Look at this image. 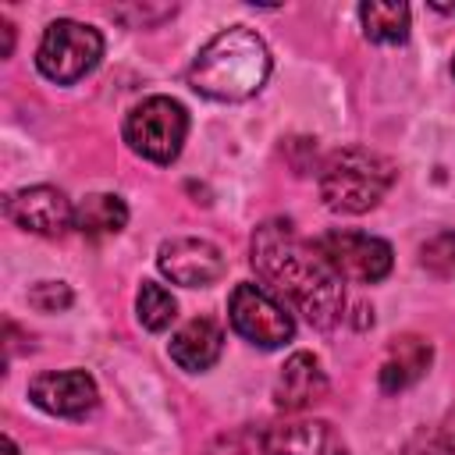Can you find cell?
Returning a JSON list of instances; mask_svg holds the SVG:
<instances>
[{
	"instance_id": "cb8c5ba5",
	"label": "cell",
	"mask_w": 455,
	"mask_h": 455,
	"mask_svg": "<svg viewBox=\"0 0 455 455\" xmlns=\"http://www.w3.org/2000/svg\"><path fill=\"white\" fill-rule=\"evenodd\" d=\"M451 71H455V60H451Z\"/></svg>"
},
{
	"instance_id": "8fae6325",
	"label": "cell",
	"mask_w": 455,
	"mask_h": 455,
	"mask_svg": "<svg viewBox=\"0 0 455 455\" xmlns=\"http://www.w3.org/2000/svg\"><path fill=\"white\" fill-rule=\"evenodd\" d=\"M323 395H327V377H323L320 363L309 352L288 355L284 366H281L277 387H274L277 405L288 409V412H299V409H309L313 402H320Z\"/></svg>"
},
{
	"instance_id": "ac0fdd59",
	"label": "cell",
	"mask_w": 455,
	"mask_h": 455,
	"mask_svg": "<svg viewBox=\"0 0 455 455\" xmlns=\"http://www.w3.org/2000/svg\"><path fill=\"white\" fill-rule=\"evenodd\" d=\"M423 267L434 274H451L455 270V231H441L423 245Z\"/></svg>"
},
{
	"instance_id": "7a4b0ae2",
	"label": "cell",
	"mask_w": 455,
	"mask_h": 455,
	"mask_svg": "<svg viewBox=\"0 0 455 455\" xmlns=\"http://www.w3.org/2000/svg\"><path fill=\"white\" fill-rule=\"evenodd\" d=\"M270 75V53L267 43L252 28H224L217 32L192 60L188 68V85L210 100L235 103L249 100L252 92L263 89Z\"/></svg>"
},
{
	"instance_id": "30bf717a",
	"label": "cell",
	"mask_w": 455,
	"mask_h": 455,
	"mask_svg": "<svg viewBox=\"0 0 455 455\" xmlns=\"http://www.w3.org/2000/svg\"><path fill=\"white\" fill-rule=\"evenodd\" d=\"M28 398L50 416H85L100 395L85 370H50L28 380Z\"/></svg>"
},
{
	"instance_id": "e0dca14e",
	"label": "cell",
	"mask_w": 455,
	"mask_h": 455,
	"mask_svg": "<svg viewBox=\"0 0 455 455\" xmlns=\"http://www.w3.org/2000/svg\"><path fill=\"white\" fill-rule=\"evenodd\" d=\"M135 309H139V323L146 331H164V327H171V320L178 313V302H174V295L164 284L142 281L139 299H135Z\"/></svg>"
},
{
	"instance_id": "9c48e42d",
	"label": "cell",
	"mask_w": 455,
	"mask_h": 455,
	"mask_svg": "<svg viewBox=\"0 0 455 455\" xmlns=\"http://www.w3.org/2000/svg\"><path fill=\"white\" fill-rule=\"evenodd\" d=\"M156 267L164 270V277H171L174 284L185 288H206L213 281H220L224 274V256L213 242L206 238H171L156 249Z\"/></svg>"
},
{
	"instance_id": "4fadbf2b",
	"label": "cell",
	"mask_w": 455,
	"mask_h": 455,
	"mask_svg": "<svg viewBox=\"0 0 455 455\" xmlns=\"http://www.w3.org/2000/svg\"><path fill=\"white\" fill-rule=\"evenodd\" d=\"M220 348H224V331L206 320V316H196L188 320L174 338H171V359L188 370V373H199V370H210L217 359H220Z\"/></svg>"
},
{
	"instance_id": "ffe728a7",
	"label": "cell",
	"mask_w": 455,
	"mask_h": 455,
	"mask_svg": "<svg viewBox=\"0 0 455 455\" xmlns=\"http://www.w3.org/2000/svg\"><path fill=\"white\" fill-rule=\"evenodd\" d=\"M441 441H444V455H455V412L444 419V430H441Z\"/></svg>"
},
{
	"instance_id": "2e32d148",
	"label": "cell",
	"mask_w": 455,
	"mask_h": 455,
	"mask_svg": "<svg viewBox=\"0 0 455 455\" xmlns=\"http://www.w3.org/2000/svg\"><path fill=\"white\" fill-rule=\"evenodd\" d=\"M363 18V32L373 43H405L409 36V7L405 4H384V0H370L359 7Z\"/></svg>"
},
{
	"instance_id": "6da1fadb",
	"label": "cell",
	"mask_w": 455,
	"mask_h": 455,
	"mask_svg": "<svg viewBox=\"0 0 455 455\" xmlns=\"http://www.w3.org/2000/svg\"><path fill=\"white\" fill-rule=\"evenodd\" d=\"M256 274L284 295L313 327H334L345 316V291L316 242H302L288 220H263L252 235Z\"/></svg>"
},
{
	"instance_id": "7c38bea8",
	"label": "cell",
	"mask_w": 455,
	"mask_h": 455,
	"mask_svg": "<svg viewBox=\"0 0 455 455\" xmlns=\"http://www.w3.org/2000/svg\"><path fill=\"white\" fill-rule=\"evenodd\" d=\"M259 455H348L345 444L334 437V430L320 419H306V423H284L274 427L263 444Z\"/></svg>"
},
{
	"instance_id": "ba28073f",
	"label": "cell",
	"mask_w": 455,
	"mask_h": 455,
	"mask_svg": "<svg viewBox=\"0 0 455 455\" xmlns=\"http://www.w3.org/2000/svg\"><path fill=\"white\" fill-rule=\"evenodd\" d=\"M4 213L21 231L46 235V238L75 228V206L68 203V196L60 188H50V185H32V188L11 192L4 199Z\"/></svg>"
},
{
	"instance_id": "d6986e66",
	"label": "cell",
	"mask_w": 455,
	"mask_h": 455,
	"mask_svg": "<svg viewBox=\"0 0 455 455\" xmlns=\"http://www.w3.org/2000/svg\"><path fill=\"white\" fill-rule=\"evenodd\" d=\"M28 306H36L39 313H60L71 306V288L64 281H39L28 291Z\"/></svg>"
},
{
	"instance_id": "44dd1931",
	"label": "cell",
	"mask_w": 455,
	"mask_h": 455,
	"mask_svg": "<svg viewBox=\"0 0 455 455\" xmlns=\"http://www.w3.org/2000/svg\"><path fill=\"white\" fill-rule=\"evenodd\" d=\"M0 28H4V57L14 50V28H11V21H0Z\"/></svg>"
},
{
	"instance_id": "603a6c76",
	"label": "cell",
	"mask_w": 455,
	"mask_h": 455,
	"mask_svg": "<svg viewBox=\"0 0 455 455\" xmlns=\"http://www.w3.org/2000/svg\"><path fill=\"white\" fill-rule=\"evenodd\" d=\"M402 455H430V451H423V448H405Z\"/></svg>"
},
{
	"instance_id": "5b68a950",
	"label": "cell",
	"mask_w": 455,
	"mask_h": 455,
	"mask_svg": "<svg viewBox=\"0 0 455 455\" xmlns=\"http://www.w3.org/2000/svg\"><path fill=\"white\" fill-rule=\"evenodd\" d=\"M185 135H188V114L171 96H149L135 103L132 114L124 117L128 146L153 164H171L181 153Z\"/></svg>"
},
{
	"instance_id": "52a82bcc",
	"label": "cell",
	"mask_w": 455,
	"mask_h": 455,
	"mask_svg": "<svg viewBox=\"0 0 455 455\" xmlns=\"http://www.w3.org/2000/svg\"><path fill=\"white\" fill-rule=\"evenodd\" d=\"M316 249L341 281L373 284L391 270V245L363 231H327L323 238H316Z\"/></svg>"
},
{
	"instance_id": "5bb4252c",
	"label": "cell",
	"mask_w": 455,
	"mask_h": 455,
	"mask_svg": "<svg viewBox=\"0 0 455 455\" xmlns=\"http://www.w3.org/2000/svg\"><path fill=\"white\" fill-rule=\"evenodd\" d=\"M430 341H423L419 334H398L387 345V355L380 363V387L384 391H405L412 387L427 366H430Z\"/></svg>"
},
{
	"instance_id": "8992f818",
	"label": "cell",
	"mask_w": 455,
	"mask_h": 455,
	"mask_svg": "<svg viewBox=\"0 0 455 455\" xmlns=\"http://www.w3.org/2000/svg\"><path fill=\"white\" fill-rule=\"evenodd\" d=\"M228 316H231V327L259 348H281L295 334L291 313L259 284H235L228 299Z\"/></svg>"
},
{
	"instance_id": "3957f363",
	"label": "cell",
	"mask_w": 455,
	"mask_h": 455,
	"mask_svg": "<svg viewBox=\"0 0 455 455\" xmlns=\"http://www.w3.org/2000/svg\"><path fill=\"white\" fill-rule=\"evenodd\" d=\"M395 181V164L373 149H338L320 171V196L334 213H366L373 210Z\"/></svg>"
},
{
	"instance_id": "9a60e30c",
	"label": "cell",
	"mask_w": 455,
	"mask_h": 455,
	"mask_svg": "<svg viewBox=\"0 0 455 455\" xmlns=\"http://www.w3.org/2000/svg\"><path fill=\"white\" fill-rule=\"evenodd\" d=\"M128 224V206L121 203V196L110 192H92L75 206V228L85 238H103V235H117Z\"/></svg>"
},
{
	"instance_id": "277c9868",
	"label": "cell",
	"mask_w": 455,
	"mask_h": 455,
	"mask_svg": "<svg viewBox=\"0 0 455 455\" xmlns=\"http://www.w3.org/2000/svg\"><path fill=\"white\" fill-rule=\"evenodd\" d=\"M100 57H103V36L92 25H82L71 18L50 21L36 50L39 71L57 85H71L85 78L100 64Z\"/></svg>"
},
{
	"instance_id": "7402d4cb",
	"label": "cell",
	"mask_w": 455,
	"mask_h": 455,
	"mask_svg": "<svg viewBox=\"0 0 455 455\" xmlns=\"http://www.w3.org/2000/svg\"><path fill=\"white\" fill-rule=\"evenodd\" d=\"M4 455H18V448H14V441H11V437H4Z\"/></svg>"
}]
</instances>
